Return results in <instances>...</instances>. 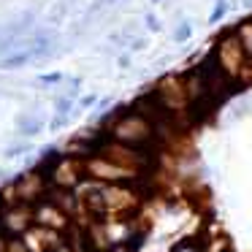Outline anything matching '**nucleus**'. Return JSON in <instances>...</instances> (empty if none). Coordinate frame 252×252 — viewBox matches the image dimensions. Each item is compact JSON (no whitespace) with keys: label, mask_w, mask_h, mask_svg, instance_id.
<instances>
[{"label":"nucleus","mask_w":252,"mask_h":252,"mask_svg":"<svg viewBox=\"0 0 252 252\" xmlns=\"http://www.w3.org/2000/svg\"><path fill=\"white\" fill-rule=\"evenodd\" d=\"M212 52H214V57H217L220 68H222L233 82H239L244 90L250 87L252 84V68H250V63H247L244 46H241V38H239V33H236V28H225L222 33L217 35Z\"/></svg>","instance_id":"f257e3e1"},{"label":"nucleus","mask_w":252,"mask_h":252,"mask_svg":"<svg viewBox=\"0 0 252 252\" xmlns=\"http://www.w3.org/2000/svg\"><path fill=\"white\" fill-rule=\"evenodd\" d=\"M152 90H155V95H158V100L168 111H174V114L190 120V114H187L190 100H187V90H185V82H182V73H165V76H160Z\"/></svg>","instance_id":"f03ea898"},{"label":"nucleus","mask_w":252,"mask_h":252,"mask_svg":"<svg viewBox=\"0 0 252 252\" xmlns=\"http://www.w3.org/2000/svg\"><path fill=\"white\" fill-rule=\"evenodd\" d=\"M33 60H35V57H33V52H30L28 46H22V49L8 52V55H3V57H0V71H19V68L30 65Z\"/></svg>","instance_id":"7ed1b4c3"},{"label":"nucleus","mask_w":252,"mask_h":252,"mask_svg":"<svg viewBox=\"0 0 252 252\" xmlns=\"http://www.w3.org/2000/svg\"><path fill=\"white\" fill-rule=\"evenodd\" d=\"M17 130L22 138H33L44 130V120L38 114H19L17 117Z\"/></svg>","instance_id":"20e7f679"},{"label":"nucleus","mask_w":252,"mask_h":252,"mask_svg":"<svg viewBox=\"0 0 252 252\" xmlns=\"http://www.w3.org/2000/svg\"><path fill=\"white\" fill-rule=\"evenodd\" d=\"M236 33H239L241 46H244V55H247V63H250V68H252V17L241 19V22L236 25Z\"/></svg>","instance_id":"39448f33"},{"label":"nucleus","mask_w":252,"mask_h":252,"mask_svg":"<svg viewBox=\"0 0 252 252\" xmlns=\"http://www.w3.org/2000/svg\"><path fill=\"white\" fill-rule=\"evenodd\" d=\"M228 0H214V8L209 11V22L212 25H217V22H222L225 19V14H228Z\"/></svg>","instance_id":"423d86ee"},{"label":"nucleus","mask_w":252,"mask_h":252,"mask_svg":"<svg viewBox=\"0 0 252 252\" xmlns=\"http://www.w3.org/2000/svg\"><path fill=\"white\" fill-rule=\"evenodd\" d=\"M190 38H192V22L182 19V22L176 25V30H174V41L176 44H185V41H190Z\"/></svg>","instance_id":"0eeeda50"},{"label":"nucleus","mask_w":252,"mask_h":252,"mask_svg":"<svg viewBox=\"0 0 252 252\" xmlns=\"http://www.w3.org/2000/svg\"><path fill=\"white\" fill-rule=\"evenodd\" d=\"M55 114L71 117V114H73V98H68V95H60V98H55Z\"/></svg>","instance_id":"6e6552de"},{"label":"nucleus","mask_w":252,"mask_h":252,"mask_svg":"<svg viewBox=\"0 0 252 252\" xmlns=\"http://www.w3.org/2000/svg\"><path fill=\"white\" fill-rule=\"evenodd\" d=\"M57 82H65V73L63 71H52V73H41L38 76L41 87H52V84H57Z\"/></svg>","instance_id":"1a4fd4ad"},{"label":"nucleus","mask_w":252,"mask_h":252,"mask_svg":"<svg viewBox=\"0 0 252 252\" xmlns=\"http://www.w3.org/2000/svg\"><path fill=\"white\" fill-rule=\"evenodd\" d=\"M120 0H95L93 6H90V11H87V17H95V14H100V11H109V8H114Z\"/></svg>","instance_id":"9d476101"},{"label":"nucleus","mask_w":252,"mask_h":252,"mask_svg":"<svg viewBox=\"0 0 252 252\" xmlns=\"http://www.w3.org/2000/svg\"><path fill=\"white\" fill-rule=\"evenodd\" d=\"M147 46H149V41L144 38V35H133V38L127 41V52H130V55L133 52H144Z\"/></svg>","instance_id":"9b49d317"},{"label":"nucleus","mask_w":252,"mask_h":252,"mask_svg":"<svg viewBox=\"0 0 252 252\" xmlns=\"http://www.w3.org/2000/svg\"><path fill=\"white\" fill-rule=\"evenodd\" d=\"M79 84H82V79H79V76H65V95H68V98H73V95L79 93Z\"/></svg>","instance_id":"f8f14e48"},{"label":"nucleus","mask_w":252,"mask_h":252,"mask_svg":"<svg viewBox=\"0 0 252 252\" xmlns=\"http://www.w3.org/2000/svg\"><path fill=\"white\" fill-rule=\"evenodd\" d=\"M65 11H68V8H65V3H57V6L49 11V22H52V25H57L63 17H65Z\"/></svg>","instance_id":"ddd939ff"},{"label":"nucleus","mask_w":252,"mask_h":252,"mask_svg":"<svg viewBox=\"0 0 252 252\" xmlns=\"http://www.w3.org/2000/svg\"><path fill=\"white\" fill-rule=\"evenodd\" d=\"M68 120H71V117H65V114H55V117H52V122H49V130H63V127L68 125Z\"/></svg>","instance_id":"4468645a"},{"label":"nucleus","mask_w":252,"mask_h":252,"mask_svg":"<svg viewBox=\"0 0 252 252\" xmlns=\"http://www.w3.org/2000/svg\"><path fill=\"white\" fill-rule=\"evenodd\" d=\"M28 149H30V144H11V147H8L6 149V158H17V155H25V152H28Z\"/></svg>","instance_id":"2eb2a0df"},{"label":"nucleus","mask_w":252,"mask_h":252,"mask_svg":"<svg viewBox=\"0 0 252 252\" xmlns=\"http://www.w3.org/2000/svg\"><path fill=\"white\" fill-rule=\"evenodd\" d=\"M147 30L149 33H160V30H163V25H160V19L155 17V14H147Z\"/></svg>","instance_id":"dca6fc26"},{"label":"nucleus","mask_w":252,"mask_h":252,"mask_svg":"<svg viewBox=\"0 0 252 252\" xmlns=\"http://www.w3.org/2000/svg\"><path fill=\"white\" fill-rule=\"evenodd\" d=\"M93 103H98V95H93V93H90V95H82L76 106H79V109H90Z\"/></svg>","instance_id":"f3484780"},{"label":"nucleus","mask_w":252,"mask_h":252,"mask_svg":"<svg viewBox=\"0 0 252 252\" xmlns=\"http://www.w3.org/2000/svg\"><path fill=\"white\" fill-rule=\"evenodd\" d=\"M117 68H120V71H127V68H130V52L117 57Z\"/></svg>","instance_id":"a211bd4d"},{"label":"nucleus","mask_w":252,"mask_h":252,"mask_svg":"<svg viewBox=\"0 0 252 252\" xmlns=\"http://www.w3.org/2000/svg\"><path fill=\"white\" fill-rule=\"evenodd\" d=\"M241 6H244V8H252V0H241Z\"/></svg>","instance_id":"6ab92c4d"},{"label":"nucleus","mask_w":252,"mask_h":252,"mask_svg":"<svg viewBox=\"0 0 252 252\" xmlns=\"http://www.w3.org/2000/svg\"><path fill=\"white\" fill-rule=\"evenodd\" d=\"M152 3H163V0H152Z\"/></svg>","instance_id":"aec40b11"}]
</instances>
